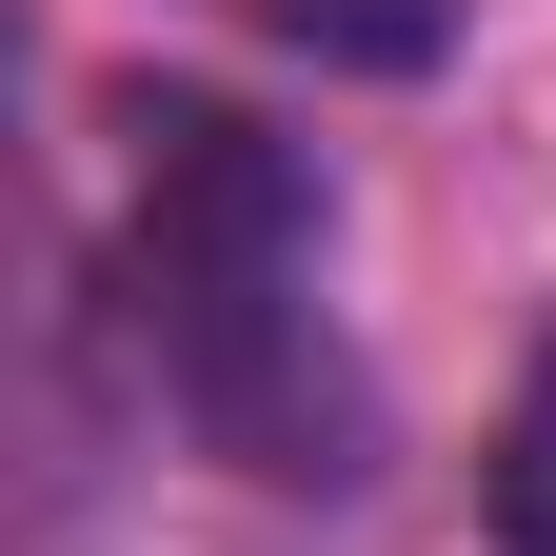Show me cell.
I'll return each mask as SVG.
<instances>
[{
    "label": "cell",
    "instance_id": "1",
    "mask_svg": "<svg viewBox=\"0 0 556 556\" xmlns=\"http://www.w3.org/2000/svg\"><path fill=\"white\" fill-rule=\"evenodd\" d=\"M119 258H139V338H160V397L219 438L278 497H338L378 457L358 378H338V318H318V179L299 139L199 100V80H139V199H119Z\"/></svg>",
    "mask_w": 556,
    "mask_h": 556
}]
</instances>
